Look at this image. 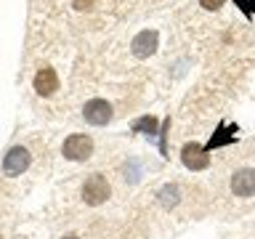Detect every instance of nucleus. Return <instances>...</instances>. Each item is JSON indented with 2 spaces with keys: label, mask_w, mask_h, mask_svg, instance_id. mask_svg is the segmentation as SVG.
<instances>
[{
  "label": "nucleus",
  "mask_w": 255,
  "mask_h": 239,
  "mask_svg": "<svg viewBox=\"0 0 255 239\" xmlns=\"http://www.w3.org/2000/svg\"><path fill=\"white\" fill-rule=\"evenodd\" d=\"M83 199H85V205H104L109 199V183L107 178H104L101 173H93V175H88L85 183H83Z\"/></svg>",
  "instance_id": "f257e3e1"
},
{
  "label": "nucleus",
  "mask_w": 255,
  "mask_h": 239,
  "mask_svg": "<svg viewBox=\"0 0 255 239\" xmlns=\"http://www.w3.org/2000/svg\"><path fill=\"white\" fill-rule=\"evenodd\" d=\"M181 162L189 167V170H205L207 165H210V157H207L205 146H199V143H186V146L181 149Z\"/></svg>",
  "instance_id": "39448f33"
},
{
  "label": "nucleus",
  "mask_w": 255,
  "mask_h": 239,
  "mask_svg": "<svg viewBox=\"0 0 255 239\" xmlns=\"http://www.w3.org/2000/svg\"><path fill=\"white\" fill-rule=\"evenodd\" d=\"M35 91L40 96H53L56 91H59V77H56V72L51 67L37 69V75H35Z\"/></svg>",
  "instance_id": "6e6552de"
},
{
  "label": "nucleus",
  "mask_w": 255,
  "mask_h": 239,
  "mask_svg": "<svg viewBox=\"0 0 255 239\" xmlns=\"http://www.w3.org/2000/svg\"><path fill=\"white\" fill-rule=\"evenodd\" d=\"M83 117H85V122L88 125H107L109 120H112V107H109V101H104V99H91L83 107Z\"/></svg>",
  "instance_id": "7ed1b4c3"
},
{
  "label": "nucleus",
  "mask_w": 255,
  "mask_h": 239,
  "mask_svg": "<svg viewBox=\"0 0 255 239\" xmlns=\"http://www.w3.org/2000/svg\"><path fill=\"white\" fill-rule=\"evenodd\" d=\"M234 5H239V11H242L247 19L255 16V0H234Z\"/></svg>",
  "instance_id": "f8f14e48"
},
{
  "label": "nucleus",
  "mask_w": 255,
  "mask_h": 239,
  "mask_svg": "<svg viewBox=\"0 0 255 239\" xmlns=\"http://www.w3.org/2000/svg\"><path fill=\"white\" fill-rule=\"evenodd\" d=\"M178 197H181V189L175 183H167V186L159 189V202H162V207H175L178 205Z\"/></svg>",
  "instance_id": "9d476101"
},
{
  "label": "nucleus",
  "mask_w": 255,
  "mask_h": 239,
  "mask_svg": "<svg viewBox=\"0 0 255 239\" xmlns=\"http://www.w3.org/2000/svg\"><path fill=\"white\" fill-rule=\"evenodd\" d=\"M64 157L72 159V162H83V159H88L93 154V141L88 138V135H69L67 141H64Z\"/></svg>",
  "instance_id": "f03ea898"
},
{
  "label": "nucleus",
  "mask_w": 255,
  "mask_h": 239,
  "mask_svg": "<svg viewBox=\"0 0 255 239\" xmlns=\"http://www.w3.org/2000/svg\"><path fill=\"white\" fill-rule=\"evenodd\" d=\"M0 239H3V237H0Z\"/></svg>",
  "instance_id": "dca6fc26"
},
{
  "label": "nucleus",
  "mask_w": 255,
  "mask_h": 239,
  "mask_svg": "<svg viewBox=\"0 0 255 239\" xmlns=\"http://www.w3.org/2000/svg\"><path fill=\"white\" fill-rule=\"evenodd\" d=\"M157 43H159V35H157L154 29H143V32H138V35L133 37V43H130L133 56H138V59H149V56L157 51Z\"/></svg>",
  "instance_id": "423d86ee"
},
{
  "label": "nucleus",
  "mask_w": 255,
  "mask_h": 239,
  "mask_svg": "<svg viewBox=\"0 0 255 239\" xmlns=\"http://www.w3.org/2000/svg\"><path fill=\"white\" fill-rule=\"evenodd\" d=\"M91 5H93V0H75V8H77V11H88Z\"/></svg>",
  "instance_id": "4468645a"
},
{
  "label": "nucleus",
  "mask_w": 255,
  "mask_h": 239,
  "mask_svg": "<svg viewBox=\"0 0 255 239\" xmlns=\"http://www.w3.org/2000/svg\"><path fill=\"white\" fill-rule=\"evenodd\" d=\"M29 162H32L29 151L24 146H13V149H8V154L3 157V170H5V175H21L29 167Z\"/></svg>",
  "instance_id": "20e7f679"
},
{
  "label": "nucleus",
  "mask_w": 255,
  "mask_h": 239,
  "mask_svg": "<svg viewBox=\"0 0 255 239\" xmlns=\"http://www.w3.org/2000/svg\"><path fill=\"white\" fill-rule=\"evenodd\" d=\"M237 125H226V122H221L218 125V130H215V135L210 138V143L205 146V151H213V149H218V146H226V143H231L237 138Z\"/></svg>",
  "instance_id": "1a4fd4ad"
},
{
  "label": "nucleus",
  "mask_w": 255,
  "mask_h": 239,
  "mask_svg": "<svg viewBox=\"0 0 255 239\" xmlns=\"http://www.w3.org/2000/svg\"><path fill=\"white\" fill-rule=\"evenodd\" d=\"M231 191L237 197H253L255 194V170L253 167H242L231 175Z\"/></svg>",
  "instance_id": "0eeeda50"
},
{
  "label": "nucleus",
  "mask_w": 255,
  "mask_h": 239,
  "mask_svg": "<svg viewBox=\"0 0 255 239\" xmlns=\"http://www.w3.org/2000/svg\"><path fill=\"white\" fill-rule=\"evenodd\" d=\"M61 239H80L77 234H67V237H61Z\"/></svg>",
  "instance_id": "2eb2a0df"
},
{
  "label": "nucleus",
  "mask_w": 255,
  "mask_h": 239,
  "mask_svg": "<svg viewBox=\"0 0 255 239\" xmlns=\"http://www.w3.org/2000/svg\"><path fill=\"white\" fill-rule=\"evenodd\" d=\"M223 3H226V0H199V5H202L205 11H218Z\"/></svg>",
  "instance_id": "ddd939ff"
},
{
  "label": "nucleus",
  "mask_w": 255,
  "mask_h": 239,
  "mask_svg": "<svg viewBox=\"0 0 255 239\" xmlns=\"http://www.w3.org/2000/svg\"><path fill=\"white\" fill-rule=\"evenodd\" d=\"M133 130H135V133H143V135H154V133H157V117H151V115L138 117V120L133 122Z\"/></svg>",
  "instance_id": "9b49d317"
}]
</instances>
